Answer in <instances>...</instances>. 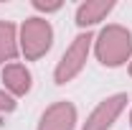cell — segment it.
Masks as SVG:
<instances>
[{"mask_svg": "<svg viewBox=\"0 0 132 130\" xmlns=\"http://www.w3.org/2000/svg\"><path fill=\"white\" fill-rule=\"evenodd\" d=\"M94 56L107 69H119L132 61V33L130 28L109 23L94 36Z\"/></svg>", "mask_w": 132, "mask_h": 130, "instance_id": "cell-1", "label": "cell"}, {"mask_svg": "<svg viewBox=\"0 0 132 130\" xmlns=\"http://www.w3.org/2000/svg\"><path fill=\"white\" fill-rule=\"evenodd\" d=\"M18 46L20 54L26 56V61H38L43 59L53 46V28L46 18L31 16L26 18L18 28Z\"/></svg>", "mask_w": 132, "mask_h": 130, "instance_id": "cell-2", "label": "cell"}, {"mask_svg": "<svg viewBox=\"0 0 132 130\" xmlns=\"http://www.w3.org/2000/svg\"><path fill=\"white\" fill-rule=\"evenodd\" d=\"M92 46H94V33L92 31H81L79 36H74V41L69 44V49L64 51V56L59 59V64L53 69V82H56L59 87L74 82L84 71Z\"/></svg>", "mask_w": 132, "mask_h": 130, "instance_id": "cell-3", "label": "cell"}, {"mask_svg": "<svg viewBox=\"0 0 132 130\" xmlns=\"http://www.w3.org/2000/svg\"><path fill=\"white\" fill-rule=\"evenodd\" d=\"M127 95L125 92H117L112 97H104L97 107L89 112L86 122H81V130H112V125L117 122V117L125 112L127 107Z\"/></svg>", "mask_w": 132, "mask_h": 130, "instance_id": "cell-4", "label": "cell"}, {"mask_svg": "<svg viewBox=\"0 0 132 130\" xmlns=\"http://www.w3.org/2000/svg\"><path fill=\"white\" fill-rule=\"evenodd\" d=\"M76 122H79V112H76L74 102L59 99V102H53L43 110L36 130H74Z\"/></svg>", "mask_w": 132, "mask_h": 130, "instance_id": "cell-5", "label": "cell"}, {"mask_svg": "<svg viewBox=\"0 0 132 130\" xmlns=\"http://www.w3.org/2000/svg\"><path fill=\"white\" fill-rule=\"evenodd\" d=\"M0 82H3V87H5L8 95H13V97H26V95L31 92V87H33V74L28 71L26 64L13 61V64L3 66Z\"/></svg>", "mask_w": 132, "mask_h": 130, "instance_id": "cell-6", "label": "cell"}, {"mask_svg": "<svg viewBox=\"0 0 132 130\" xmlns=\"http://www.w3.org/2000/svg\"><path fill=\"white\" fill-rule=\"evenodd\" d=\"M114 0H86L76 8V26L81 31H89L94 28L97 23H102L104 18L114 10Z\"/></svg>", "mask_w": 132, "mask_h": 130, "instance_id": "cell-7", "label": "cell"}, {"mask_svg": "<svg viewBox=\"0 0 132 130\" xmlns=\"http://www.w3.org/2000/svg\"><path fill=\"white\" fill-rule=\"evenodd\" d=\"M20 54L18 46V28L10 20H0V66L13 64Z\"/></svg>", "mask_w": 132, "mask_h": 130, "instance_id": "cell-8", "label": "cell"}, {"mask_svg": "<svg viewBox=\"0 0 132 130\" xmlns=\"http://www.w3.org/2000/svg\"><path fill=\"white\" fill-rule=\"evenodd\" d=\"M18 107V102L13 95H8L5 89H0V115H5V112H13Z\"/></svg>", "mask_w": 132, "mask_h": 130, "instance_id": "cell-9", "label": "cell"}, {"mask_svg": "<svg viewBox=\"0 0 132 130\" xmlns=\"http://www.w3.org/2000/svg\"><path fill=\"white\" fill-rule=\"evenodd\" d=\"M33 8L41 10V13H56L64 8V3H43V0H33Z\"/></svg>", "mask_w": 132, "mask_h": 130, "instance_id": "cell-10", "label": "cell"}, {"mask_svg": "<svg viewBox=\"0 0 132 130\" xmlns=\"http://www.w3.org/2000/svg\"><path fill=\"white\" fill-rule=\"evenodd\" d=\"M130 77H132V61H130Z\"/></svg>", "mask_w": 132, "mask_h": 130, "instance_id": "cell-11", "label": "cell"}, {"mask_svg": "<svg viewBox=\"0 0 132 130\" xmlns=\"http://www.w3.org/2000/svg\"><path fill=\"white\" fill-rule=\"evenodd\" d=\"M130 128H132V112H130Z\"/></svg>", "mask_w": 132, "mask_h": 130, "instance_id": "cell-12", "label": "cell"}]
</instances>
